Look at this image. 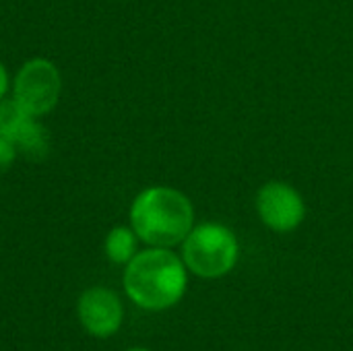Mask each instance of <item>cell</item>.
<instances>
[{"instance_id": "cell-1", "label": "cell", "mask_w": 353, "mask_h": 351, "mask_svg": "<svg viewBox=\"0 0 353 351\" xmlns=\"http://www.w3.org/2000/svg\"><path fill=\"white\" fill-rule=\"evenodd\" d=\"M122 285L132 304L149 312L174 308L186 294L188 269L172 248L149 246L132 257Z\"/></svg>"}, {"instance_id": "cell-2", "label": "cell", "mask_w": 353, "mask_h": 351, "mask_svg": "<svg viewBox=\"0 0 353 351\" xmlns=\"http://www.w3.org/2000/svg\"><path fill=\"white\" fill-rule=\"evenodd\" d=\"M130 228L147 246L174 248L194 228L190 199L172 186H149L130 205Z\"/></svg>"}, {"instance_id": "cell-3", "label": "cell", "mask_w": 353, "mask_h": 351, "mask_svg": "<svg viewBox=\"0 0 353 351\" xmlns=\"http://www.w3.org/2000/svg\"><path fill=\"white\" fill-rule=\"evenodd\" d=\"M240 259L236 234L221 223L207 221L194 225L182 242V261L186 269L201 279L225 277Z\"/></svg>"}, {"instance_id": "cell-4", "label": "cell", "mask_w": 353, "mask_h": 351, "mask_svg": "<svg viewBox=\"0 0 353 351\" xmlns=\"http://www.w3.org/2000/svg\"><path fill=\"white\" fill-rule=\"evenodd\" d=\"M12 99L33 118L48 116L60 101L62 74L48 58H31L23 62L10 83Z\"/></svg>"}, {"instance_id": "cell-5", "label": "cell", "mask_w": 353, "mask_h": 351, "mask_svg": "<svg viewBox=\"0 0 353 351\" xmlns=\"http://www.w3.org/2000/svg\"><path fill=\"white\" fill-rule=\"evenodd\" d=\"M254 205L261 221L277 234H290L306 219V203L302 194L281 180L263 184L256 192Z\"/></svg>"}, {"instance_id": "cell-6", "label": "cell", "mask_w": 353, "mask_h": 351, "mask_svg": "<svg viewBox=\"0 0 353 351\" xmlns=\"http://www.w3.org/2000/svg\"><path fill=\"white\" fill-rule=\"evenodd\" d=\"M77 314L83 329L97 339L116 335L124 321V308L118 294L101 285L89 288L81 294L77 302Z\"/></svg>"}, {"instance_id": "cell-7", "label": "cell", "mask_w": 353, "mask_h": 351, "mask_svg": "<svg viewBox=\"0 0 353 351\" xmlns=\"http://www.w3.org/2000/svg\"><path fill=\"white\" fill-rule=\"evenodd\" d=\"M10 141L14 143L17 153L31 161H41L50 153V132L41 124V120L33 116L25 118V122L19 126Z\"/></svg>"}, {"instance_id": "cell-8", "label": "cell", "mask_w": 353, "mask_h": 351, "mask_svg": "<svg viewBox=\"0 0 353 351\" xmlns=\"http://www.w3.org/2000/svg\"><path fill=\"white\" fill-rule=\"evenodd\" d=\"M137 244H139V236L134 234L132 228L116 225L108 232V236L103 240V252L110 263L126 267L132 261V257L139 252Z\"/></svg>"}, {"instance_id": "cell-9", "label": "cell", "mask_w": 353, "mask_h": 351, "mask_svg": "<svg viewBox=\"0 0 353 351\" xmlns=\"http://www.w3.org/2000/svg\"><path fill=\"white\" fill-rule=\"evenodd\" d=\"M27 116L29 114H25L21 110V106L12 97L0 99V137L10 141L14 137V132L19 130V126L25 122Z\"/></svg>"}, {"instance_id": "cell-10", "label": "cell", "mask_w": 353, "mask_h": 351, "mask_svg": "<svg viewBox=\"0 0 353 351\" xmlns=\"http://www.w3.org/2000/svg\"><path fill=\"white\" fill-rule=\"evenodd\" d=\"M17 157H19V153H17L14 143L0 137V172H6L14 163Z\"/></svg>"}, {"instance_id": "cell-11", "label": "cell", "mask_w": 353, "mask_h": 351, "mask_svg": "<svg viewBox=\"0 0 353 351\" xmlns=\"http://www.w3.org/2000/svg\"><path fill=\"white\" fill-rule=\"evenodd\" d=\"M10 74H8V68L4 66V62H0V99L6 97V93L10 91Z\"/></svg>"}, {"instance_id": "cell-12", "label": "cell", "mask_w": 353, "mask_h": 351, "mask_svg": "<svg viewBox=\"0 0 353 351\" xmlns=\"http://www.w3.org/2000/svg\"><path fill=\"white\" fill-rule=\"evenodd\" d=\"M128 351H151V350H145V348H132V350Z\"/></svg>"}]
</instances>
